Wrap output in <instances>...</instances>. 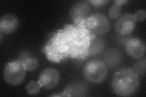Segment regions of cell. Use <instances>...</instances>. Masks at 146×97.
Returning a JSON list of instances; mask_svg holds the SVG:
<instances>
[{
  "mask_svg": "<svg viewBox=\"0 0 146 97\" xmlns=\"http://www.w3.org/2000/svg\"><path fill=\"white\" fill-rule=\"evenodd\" d=\"M104 46L105 43L104 40L100 38H96L95 37L91 42L89 50L90 55L99 54L104 48Z\"/></svg>",
  "mask_w": 146,
  "mask_h": 97,
  "instance_id": "obj_14",
  "label": "cell"
},
{
  "mask_svg": "<svg viewBox=\"0 0 146 97\" xmlns=\"http://www.w3.org/2000/svg\"><path fill=\"white\" fill-rule=\"evenodd\" d=\"M23 61L15 60L7 63L4 69V78L9 84L19 85L23 82L26 73Z\"/></svg>",
  "mask_w": 146,
  "mask_h": 97,
  "instance_id": "obj_4",
  "label": "cell"
},
{
  "mask_svg": "<svg viewBox=\"0 0 146 97\" xmlns=\"http://www.w3.org/2000/svg\"><path fill=\"white\" fill-rule=\"evenodd\" d=\"M136 21L133 14L125 13L117 18L115 22V30L118 34L129 35L135 29Z\"/></svg>",
  "mask_w": 146,
  "mask_h": 97,
  "instance_id": "obj_6",
  "label": "cell"
},
{
  "mask_svg": "<svg viewBox=\"0 0 146 97\" xmlns=\"http://www.w3.org/2000/svg\"><path fill=\"white\" fill-rule=\"evenodd\" d=\"M107 75V64L98 58L89 60L84 67V75L85 79L93 84H97L103 82Z\"/></svg>",
  "mask_w": 146,
  "mask_h": 97,
  "instance_id": "obj_3",
  "label": "cell"
},
{
  "mask_svg": "<svg viewBox=\"0 0 146 97\" xmlns=\"http://www.w3.org/2000/svg\"><path fill=\"white\" fill-rule=\"evenodd\" d=\"M96 37L86 28L84 20L68 24L54 34L43 49L48 59L54 63L69 58L85 59L90 56L91 42Z\"/></svg>",
  "mask_w": 146,
  "mask_h": 97,
  "instance_id": "obj_1",
  "label": "cell"
},
{
  "mask_svg": "<svg viewBox=\"0 0 146 97\" xmlns=\"http://www.w3.org/2000/svg\"><path fill=\"white\" fill-rule=\"evenodd\" d=\"M136 21H143L146 18V12L144 9H139L133 15Z\"/></svg>",
  "mask_w": 146,
  "mask_h": 97,
  "instance_id": "obj_18",
  "label": "cell"
},
{
  "mask_svg": "<svg viewBox=\"0 0 146 97\" xmlns=\"http://www.w3.org/2000/svg\"><path fill=\"white\" fill-rule=\"evenodd\" d=\"M25 64V67L27 71H33L38 66V60L33 57L27 58L26 60L23 61Z\"/></svg>",
  "mask_w": 146,
  "mask_h": 97,
  "instance_id": "obj_17",
  "label": "cell"
},
{
  "mask_svg": "<svg viewBox=\"0 0 146 97\" xmlns=\"http://www.w3.org/2000/svg\"><path fill=\"white\" fill-rule=\"evenodd\" d=\"M42 86L41 85L39 81H29L26 86V90L27 93L31 95H35L38 94Z\"/></svg>",
  "mask_w": 146,
  "mask_h": 97,
  "instance_id": "obj_15",
  "label": "cell"
},
{
  "mask_svg": "<svg viewBox=\"0 0 146 97\" xmlns=\"http://www.w3.org/2000/svg\"><path fill=\"white\" fill-rule=\"evenodd\" d=\"M121 55L120 53L116 51V50H110L105 55L104 59L106 64H108L109 67H114L117 65L121 61Z\"/></svg>",
  "mask_w": 146,
  "mask_h": 97,
  "instance_id": "obj_12",
  "label": "cell"
},
{
  "mask_svg": "<svg viewBox=\"0 0 146 97\" xmlns=\"http://www.w3.org/2000/svg\"><path fill=\"white\" fill-rule=\"evenodd\" d=\"M19 21L17 16L12 13H6L0 19V32L4 34H11L18 28Z\"/></svg>",
  "mask_w": 146,
  "mask_h": 97,
  "instance_id": "obj_10",
  "label": "cell"
},
{
  "mask_svg": "<svg viewBox=\"0 0 146 97\" xmlns=\"http://www.w3.org/2000/svg\"><path fill=\"white\" fill-rule=\"evenodd\" d=\"M129 1L126 0H116L114 1V4L109 9L108 15L110 19L115 20L121 16L122 5L127 3Z\"/></svg>",
  "mask_w": 146,
  "mask_h": 97,
  "instance_id": "obj_13",
  "label": "cell"
},
{
  "mask_svg": "<svg viewBox=\"0 0 146 97\" xmlns=\"http://www.w3.org/2000/svg\"><path fill=\"white\" fill-rule=\"evenodd\" d=\"M86 28L94 35H104L108 31L110 22L107 17L101 13H97L84 20Z\"/></svg>",
  "mask_w": 146,
  "mask_h": 97,
  "instance_id": "obj_5",
  "label": "cell"
},
{
  "mask_svg": "<svg viewBox=\"0 0 146 97\" xmlns=\"http://www.w3.org/2000/svg\"><path fill=\"white\" fill-rule=\"evenodd\" d=\"M132 69L139 75H143L145 74L146 71V58L144 57L142 59H138V61L135 63Z\"/></svg>",
  "mask_w": 146,
  "mask_h": 97,
  "instance_id": "obj_16",
  "label": "cell"
},
{
  "mask_svg": "<svg viewBox=\"0 0 146 97\" xmlns=\"http://www.w3.org/2000/svg\"><path fill=\"white\" fill-rule=\"evenodd\" d=\"M87 90L88 86L84 82H72L66 87L63 92V95L68 96H85Z\"/></svg>",
  "mask_w": 146,
  "mask_h": 97,
  "instance_id": "obj_11",
  "label": "cell"
},
{
  "mask_svg": "<svg viewBox=\"0 0 146 97\" xmlns=\"http://www.w3.org/2000/svg\"><path fill=\"white\" fill-rule=\"evenodd\" d=\"M88 3L95 7H100L104 6L105 4L108 3L109 1L106 0H93V1H88Z\"/></svg>",
  "mask_w": 146,
  "mask_h": 97,
  "instance_id": "obj_19",
  "label": "cell"
},
{
  "mask_svg": "<svg viewBox=\"0 0 146 97\" xmlns=\"http://www.w3.org/2000/svg\"><path fill=\"white\" fill-rule=\"evenodd\" d=\"M125 49L131 58L137 59L142 58L145 53V43L139 38H131L125 43Z\"/></svg>",
  "mask_w": 146,
  "mask_h": 97,
  "instance_id": "obj_8",
  "label": "cell"
},
{
  "mask_svg": "<svg viewBox=\"0 0 146 97\" xmlns=\"http://www.w3.org/2000/svg\"><path fill=\"white\" fill-rule=\"evenodd\" d=\"M38 81L44 89L50 90L54 88L58 84L60 75L56 69L47 68L40 73Z\"/></svg>",
  "mask_w": 146,
  "mask_h": 97,
  "instance_id": "obj_7",
  "label": "cell"
},
{
  "mask_svg": "<svg viewBox=\"0 0 146 97\" xmlns=\"http://www.w3.org/2000/svg\"><path fill=\"white\" fill-rule=\"evenodd\" d=\"M0 36H1V43H2V41H3V34L1 33L0 34Z\"/></svg>",
  "mask_w": 146,
  "mask_h": 97,
  "instance_id": "obj_20",
  "label": "cell"
},
{
  "mask_svg": "<svg viewBox=\"0 0 146 97\" xmlns=\"http://www.w3.org/2000/svg\"><path fill=\"white\" fill-rule=\"evenodd\" d=\"M90 11V4L88 1H80L71 7L70 12V17L74 22H79L88 18Z\"/></svg>",
  "mask_w": 146,
  "mask_h": 97,
  "instance_id": "obj_9",
  "label": "cell"
},
{
  "mask_svg": "<svg viewBox=\"0 0 146 97\" xmlns=\"http://www.w3.org/2000/svg\"><path fill=\"white\" fill-rule=\"evenodd\" d=\"M139 75L131 67H123L114 73L111 88L114 93L121 96H130L138 90Z\"/></svg>",
  "mask_w": 146,
  "mask_h": 97,
  "instance_id": "obj_2",
  "label": "cell"
}]
</instances>
